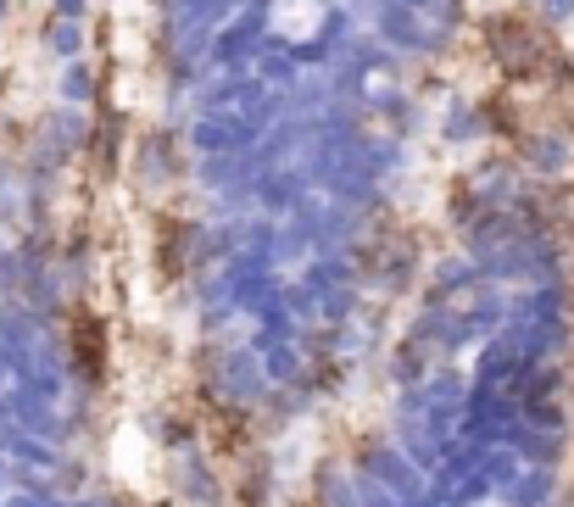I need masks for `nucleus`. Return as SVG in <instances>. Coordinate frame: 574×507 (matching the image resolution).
Returning <instances> with one entry per match:
<instances>
[{
    "instance_id": "obj_1",
    "label": "nucleus",
    "mask_w": 574,
    "mask_h": 507,
    "mask_svg": "<svg viewBox=\"0 0 574 507\" xmlns=\"http://www.w3.org/2000/svg\"><path fill=\"white\" fill-rule=\"evenodd\" d=\"M45 45H56L62 62H78V56H85V29H78L73 18H51L45 23Z\"/></svg>"
},
{
    "instance_id": "obj_2",
    "label": "nucleus",
    "mask_w": 574,
    "mask_h": 507,
    "mask_svg": "<svg viewBox=\"0 0 574 507\" xmlns=\"http://www.w3.org/2000/svg\"><path fill=\"white\" fill-rule=\"evenodd\" d=\"M90 96H96L90 67H85V62H67V73H62V101H67V107H85Z\"/></svg>"
},
{
    "instance_id": "obj_3",
    "label": "nucleus",
    "mask_w": 574,
    "mask_h": 507,
    "mask_svg": "<svg viewBox=\"0 0 574 507\" xmlns=\"http://www.w3.org/2000/svg\"><path fill=\"white\" fill-rule=\"evenodd\" d=\"M56 18H73L78 23V18H85V0H56Z\"/></svg>"
},
{
    "instance_id": "obj_4",
    "label": "nucleus",
    "mask_w": 574,
    "mask_h": 507,
    "mask_svg": "<svg viewBox=\"0 0 574 507\" xmlns=\"http://www.w3.org/2000/svg\"><path fill=\"white\" fill-rule=\"evenodd\" d=\"M7 12H12V0H0V23H7Z\"/></svg>"
}]
</instances>
